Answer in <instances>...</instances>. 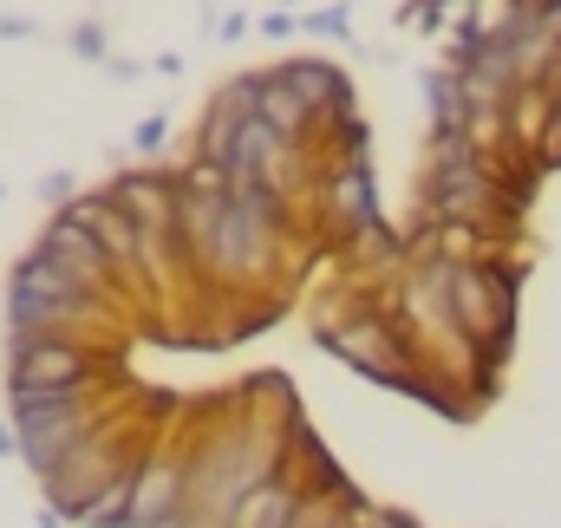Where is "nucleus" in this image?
Here are the masks:
<instances>
[{
	"label": "nucleus",
	"mask_w": 561,
	"mask_h": 528,
	"mask_svg": "<svg viewBox=\"0 0 561 528\" xmlns=\"http://www.w3.org/2000/svg\"><path fill=\"white\" fill-rule=\"evenodd\" d=\"M13 437H20V463L46 483L92 431H105L112 417H125V386H99V392H59V398H7Z\"/></svg>",
	"instance_id": "f257e3e1"
},
{
	"label": "nucleus",
	"mask_w": 561,
	"mask_h": 528,
	"mask_svg": "<svg viewBox=\"0 0 561 528\" xmlns=\"http://www.w3.org/2000/svg\"><path fill=\"white\" fill-rule=\"evenodd\" d=\"M125 386L118 346L105 340H13L7 333V398H59Z\"/></svg>",
	"instance_id": "f03ea898"
},
{
	"label": "nucleus",
	"mask_w": 561,
	"mask_h": 528,
	"mask_svg": "<svg viewBox=\"0 0 561 528\" xmlns=\"http://www.w3.org/2000/svg\"><path fill=\"white\" fill-rule=\"evenodd\" d=\"M444 294H450V326H457V340L470 346V359H477L483 372H496V359H503L510 340H516V294H523V280L503 262H470V267H450Z\"/></svg>",
	"instance_id": "7ed1b4c3"
},
{
	"label": "nucleus",
	"mask_w": 561,
	"mask_h": 528,
	"mask_svg": "<svg viewBox=\"0 0 561 528\" xmlns=\"http://www.w3.org/2000/svg\"><path fill=\"white\" fill-rule=\"evenodd\" d=\"M150 444H157V424L112 417L105 431H92V437H85V444H79V450L46 477V483H39V490H46V509H53L59 523H79V516H85V503H92V496L125 470V463H138Z\"/></svg>",
	"instance_id": "20e7f679"
},
{
	"label": "nucleus",
	"mask_w": 561,
	"mask_h": 528,
	"mask_svg": "<svg viewBox=\"0 0 561 528\" xmlns=\"http://www.w3.org/2000/svg\"><path fill=\"white\" fill-rule=\"evenodd\" d=\"M313 209H320V222H327L340 242H353V249H366L373 236H386L379 183H373V157H359V163H320Z\"/></svg>",
	"instance_id": "39448f33"
},
{
	"label": "nucleus",
	"mask_w": 561,
	"mask_h": 528,
	"mask_svg": "<svg viewBox=\"0 0 561 528\" xmlns=\"http://www.w3.org/2000/svg\"><path fill=\"white\" fill-rule=\"evenodd\" d=\"M255 92H262V72H236V79H222V85L203 99V118H196V163L229 170L236 137L255 118Z\"/></svg>",
	"instance_id": "423d86ee"
},
{
	"label": "nucleus",
	"mask_w": 561,
	"mask_h": 528,
	"mask_svg": "<svg viewBox=\"0 0 561 528\" xmlns=\"http://www.w3.org/2000/svg\"><path fill=\"white\" fill-rule=\"evenodd\" d=\"M46 262H59L66 274H79L85 287H99V294H112V300H131V287H125V274L112 267V255L79 229V222H66V216H53L46 229H39V242H33Z\"/></svg>",
	"instance_id": "0eeeda50"
},
{
	"label": "nucleus",
	"mask_w": 561,
	"mask_h": 528,
	"mask_svg": "<svg viewBox=\"0 0 561 528\" xmlns=\"http://www.w3.org/2000/svg\"><path fill=\"white\" fill-rule=\"evenodd\" d=\"M105 196L138 222L144 236H170V222H176V170H118L105 183Z\"/></svg>",
	"instance_id": "6e6552de"
},
{
	"label": "nucleus",
	"mask_w": 561,
	"mask_h": 528,
	"mask_svg": "<svg viewBox=\"0 0 561 528\" xmlns=\"http://www.w3.org/2000/svg\"><path fill=\"white\" fill-rule=\"evenodd\" d=\"M275 72L294 85V92H300V105H307L320 125H333V118L359 112V92H353V79H346L333 59H320V53H307V59H280Z\"/></svg>",
	"instance_id": "1a4fd4ad"
},
{
	"label": "nucleus",
	"mask_w": 561,
	"mask_h": 528,
	"mask_svg": "<svg viewBox=\"0 0 561 528\" xmlns=\"http://www.w3.org/2000/svg\"><path fill=\"white\" fill-rule=\"evenodd\" d=\"M229 203H236L249 222H262L268 236H280L287 249H300V203L280 196L275 183H262V176H249V170H229Z\"/></svg>",
	"instance_id": "9d476101"
},
{
	"label": "nucleus",
	"mask_w": 561,
	"mask_h": 528,
	"mask_svg": "<svg viewBox=\"0 0 561 528\" xmlns=\"http://www.w3.org/2000/svg\"><path fill=\"white\" fill-rule=\"evenodd\" d=\"M255 118L268 125L275 137H287V144H320V118L300 105V92L280 79L275 66L262 72V92H255Z\"/></svg>",
	"instance_id": "9b49d317"
},
{
	"label": "nucleus",
	"mask_w": 561,
	"mask_h": 528,
	"mask_svg": "<svg viewBox=\"0 0 561 528\" xmlns=\"http://www.w3.org/2000/svg\"><path fill=\"white\" fill-rule=\"evenodd\" d=\"M300 509H307V490H300V477H294V463H287L268 490H255V496L236 509V523L229 528H294Z\"/></svg>",
	"instance_id": "f8f14e48"
},
{
	"label": "nucleus",
	"mask_w": 561,
	"mask_h": 528,
	"mask_svg": "<svg viewBox=\"0 0 561 528\" xmlns=\"http://www.w3.org/2000/svg\"><path fill=\"white\" fill-rule=\"evenodd\" d=\"M419 85H424V105H431V131H463V125H470V105H463V79H457V66H431Z\"/></svg>",
	"instance_id": "ddd939ff"
},
{
	"label": "nucleus",
	"mask_w": 561,
	"mask_h": 528,
	"mask_svg": "<svg viewBox=\"0 0 561 528\" xmlns=\"http://www.w3.org/2000/svg\"><path fill=\"white\" fill-rule=\"evenodd\" d=\"M150 457V450H144ZM144 457L138 463H125L92 503H85V516H79V528H131V490H138V470H144Z\"/></svg>",
	"instance_id": "4468645a"
},
{
	"label": "nucleus",
	"mask_w": 561,
	"mask_h": 528,
	"mask_svg": "<svg viewBox=\"0 0 561 528\" xmlns=\"http://www.w3.org/2000/svg\"><path fill=\"white\" fill-rule=\"evenodd\" d=\"M359 516H366V496L353 490V496H307V509L294 516V528H359Z\"/></svg>",
	"instance_id": "2eb2a0df"
},
{
	"label": "nucleus",
	"mask_w": 561,
	"mask_h": 528,
	"mask_svg": "<svg viewBox=\"0 0 561 528\" xmlns=\"http://www.w3.org/2000/svg\"><path fill=\"white\" fill-rule=\"evenodd\" d=\"M300 33L346 46V39H353V7H346V0H333V7H313V13H300Z\"/></svg>",
	"instance_id": "dca6fc26"
},
{
	"label": "nucleus",
	"mask_w": 561,
	"mask_h": 528,
	"mask_svg": "<svg viewBox=\"0 0 561 528\" xmlns=\"http://www.w3.org/2000/svg\"><path fill=\"white\" fill-rule=\"evenodd\" d=\"M66 46H72L79 59H92V66H112V39H105V26H99V20H79V26L66 33Z\"/></svg>",
	"instance_id": "f3484780"
},
{
	"label": "nucleus",
	"mask_w": 561,
	"mask_h": 528,
	"mask_svg": "<svg viewBox=\"0 0 561 528\" xmlns=\"http://www.w3.org/2000/svg\"><path fill=\"white\" fill-rule=\"evenodd\" d=\"M72 196H79L72 170H53V176H39V203H53V216H59V209H72Z\"/></svg>",
	"instance_id": "a211bd4d"
},
{
	"label": "nucleus",
	"mask_w": 561,
	"mask_h": 528,
	"mask_svg": "<svg viewBox=\"0 0 561 528\" xmlns=\"http://www.w3.org/2000/svg\"><path fill=\"white\" fill-rule=\"evenodd\" d=\"M163 137H170V118H163V112H150V118H138L131 144H138L144 157H157V150H163Z\"/></svg>",
	"instance_id": "6ab92c4d"
},
{
	"label": "nucleus",
	"mask_w": 561,
	"mask_h": 528,
	"mask_svg": "<svg viewBox=\"0 0 561 528\" xmlns=\"http://www.w3.org/2000/svg\"><path fill=\"white\" fill-rule=\"evenodd\" d=\"M255 33H262V39H294V33H300V13L275 7V13H262V20H255Z\"/></svg>",
	"instance_id": "aec40b11"
},
{
	"label": "nucleus",
	"mask_w": 561,
	"mask_h": 528,
	"mask_svg": "<svg viewBox=\"0 0 561 528\" xmlns=\"http://www.w3.org/2000/svg\"><path fill=\"white\" fill-rule=\"evenodd\" d=\"M359 528H424V523H419V516H405V509H379V503H366Z\"/></svg>",
	"instance_id": "412c9836"
},
{
	"label": "nucleus",
	"mask_w": 561,
	"mask_h": 528,
	"mask_svg": "<svg viewBox=\"0 0 561 528\" xmlns=\"http://www.w3.org/2000/svg\"><path fill=\"white\" fill-rule=\"evenodd\" d=\"M216 39H222V46H236V39H249V13H222V26H216Z\"/></svg>",
	"instance_id": "4be33fe9"
},
{
	"label": "nucleus",
	"mask_w": 561,
	"mask_h": 528,
	"mask_svg": "<svg viewBox=\"0 0 561 528\" xmlns=\"http://www.w3.org/2000/svg\"><path fill=\"white\" fill-rule=\"evenodd\" d=\"M39 26L26 20V13H0V39H33Z\"/></svg>",
	"instance_id": "5701e85b"
},
{
	"label": "nucleus",
	"mask_w": 561,
	"mask_h": 528,
	"mask_svg": "<svg viewBox=\"0 0 561 528\" xmlns=\"http://www.w3.org/2000/svg\"><path fill=\"white\" fill-rule=\"evenodd\" d=\"M150 72H157V79H183V53H157Z\"/></svg>",
	"instance_id": "b1692460"
},
{
	"label": "nucleus",
	"mask_w": 561,
	"mask_h": 528,
	"mask_svg": "<svg viewBox=\"0 0 561 528\" xmlns=\"http://www.w3.org/2000/svg\"><path fill=\"white\" fill-rule=\"evenodd\" d=\"M105 72H112V79H118V85H131V79H144V66H138V59H112V66H105Z\"/></svg>",
	"instance_id": "393cba45"
},
{
	"label": "nucleus",
	"mask_w": 561,
	"mask_h": 528,
	"mask_svg": "<svg viewBox=\"0 0 561 528\" xmlns=\"http://www.w3.org/2000/svg\"><path fill=\"white\" fill-rule=\"evenodd\" d=\"M0 457H20V437H13V417H0Z\"/></svg>",
	"instance_id": "a878e982"
}]
</instances>
